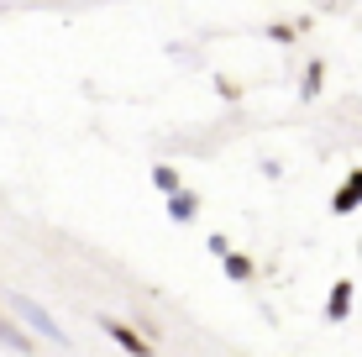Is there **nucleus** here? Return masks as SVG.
<instances>
[{
	"label": "nucleus",
	"mask_w": 362,
	"mask_h": 357,
	"mask_svg": "<svg viewBox=\"0 0 362 357\" xmlns=\"http://www.w3.org/2000/svg\"><path fill=\"white\" fill-rule=\"evenodd\" d=\"M357 252H362V247H357Z\"/></svg>",
	"instance_id": "nucleus-12"
},
{
	"label": "nucleus",
	"mask_w": 362,
	"mask_h": 357,
	"mask_svg": "<svg viewBox=\"0 0 362 357\" xmlns=\"http://www.w3.org/2000/svg\"><path fill=\"white\" fill-rule=\"evenodd\" d=\"M21 310H27V321H32L37 331H42V336H47V341H64V331H58L53 321H47V315H42V310H37V305H21Z\"/></svg>",
	"instance_id": "nucleus-8"
},
{
	"label": "nucleus",
	"mask_w": 362,
	"mask_h": 357,
	"mask_svg": "<svg viewBox=\"0 0 362 357\" xmlns=\"http://www.w3.org/2000/svg\"><path fill=\"white\" fill-rule=\"evenodd\" d=\"M100 326H105V336H110V341H121L127 352H153V341H147L142 331H132L127 321H100Z\"/></svg>",
	"instance_id": "nucleus-3"
},
{
	"label": "nucleus",
	"mask_w": 362,
	"mask_h": 357,
	"mask_svg": "<svg viewBox=\"0 0 362 357\" xmlns=\"http://www.w3.org/2000/svg\"><path fill=\"white\" fill-rule=\"evenodd\" d=\"M216 90H221V100H242V90H236V84L226 79V74H221V79H216Z\"/></svg>",
	"instance_id": "nucleus-11"
},
{
	"label": "nucleus",
	"mask_w": 362,
	"mask_h": 357,
	"mask_svg": "<svg viewBox=\"0 0 362 357\" xmlns=\"http://www.w3.org/2000/svg\"><path fill=\"white\" fill-rule=\"evenodd\" d=\"M352 211H362V168H352L341 179V189L331 194V216H352Z\"/></svg>",
	"instance_id": "nucleus-2"
},
{
	"label": "nucleus",
	"mask_w": 362,
	"mask_h": 357,
	"mask_svg": "<svg viewBox=\"0 0 362 357\" xmlns=\"http://www.w3.org/2000/svg\"><path fill=\"white\" fill-rule=\"evenodd\" d=\"M205 247L216 252V257H226V252H231V237H226V231H210V237H205Z\"/></svg>",
	"instance_id": "nucleus-10"
},
{
	"label": "nucleus",
	"mask_w": 362,
	"mask_h": 357,
	"mask_svg": "<svg viewBox=\"0 0 362 357\" xmlns=\"http://www.w3.org/2000/svg\"><path fill=\"white\" fill-rule=\"evenodd\" d=\"M153 184H158V194L184 189V179H179V168H173V163H153Z\"/></svg>",
	"instance_id": "nucleus-7"
},
{
	"label": "nucleus",
	"mask_w": 362,
	"mask_h": 357,
	"mask_svg": "<svg viewBox=\"0 0 362 357\" xmlns=\"http://www.w3.org/2000/svg\"><path fill=\"white\" fill-rule=\"evenodd\" d=\"M299 32H305L299 21H273V27H268V37H273V42H299Z\"/></svg>",
	"instance_id": "nucleus-9"
},
{
	"label": "nucleus",
	"mask_w": 362,
	"mask_h": 357,
	"mask_svg": "<svg viewBox=\"0 0 362 357\" xmlns=\"http://www.w3.org/2000/svg\"><path fill=\"white\" fill-rule=\"evenodd\" d=\"M199 205H205V194H194V189H173V194H163V211H168V221H179V226H189V221L199 216Z\"/></svg>",
	"instance_id": "nucleus-1"
},
{
	"label": "nucleus",
	"mask_w": 362,
	"mask_h": 357,
	"mask_svg": "<svg viewBox=\"0 0 362 357\" xmlns=\"http://www.w3.org/2000/svg\"><path fill=\"white\" fill-rule=\"evenodd\" d=\"M346 315H352V279H336L326 300V321H346Z\"/></svg>",
	"instance_id": "nucleus-4"
},
{
	"label": "nucleus",
	"mask_w": 362,
	"mask_h": 357,
	"mask_svg": "<svg viewBox=\"0 0 362 357\" xmlns=\"http://www.w3.org/2000/svg\"><path fill=\"white\" fill-rule=\"evenodd\" d=\"M320 90H326V64H320V58H310L305 74H299V100H315Z\"/></svg>",
	"instance_id": "nucleus-6"
},
{
	"label": "nucleus",
	"mask_w": 362,
	"mask_h": 357,
	"mask_svg": "<svg viewBox=\"0 0 362 357\" xmlns=\"http://www.w3.org/2000/svg\"><path fill=\"white\" fill-rule=\"evenodd\" d=\"M221 268H226L231 284H252V279H257V263L247 252H226V257H221Z\"/></svg>",
	"instance_id": "nucleus-5"
}]
</instances>
